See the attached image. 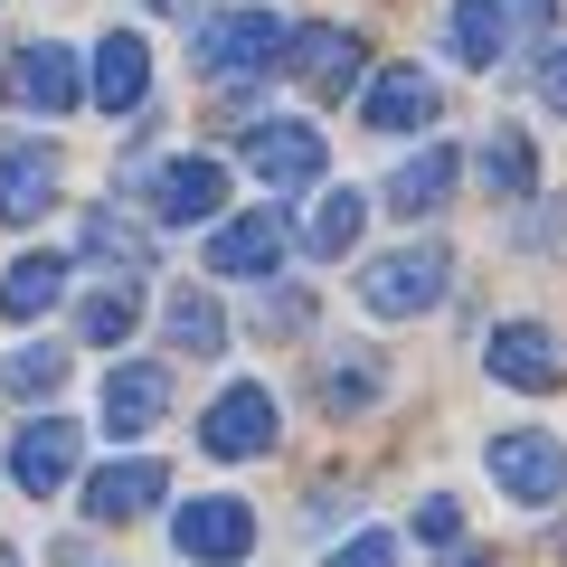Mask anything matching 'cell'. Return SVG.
<instances>
[{"label": "cell", "instance_id": "2", "mask_svg": "<svg viewBox=\"0 0 567 567\" xmlns=\"http://www.w3.org/2000/svg\"><path fill=\"white\" fill-rule=\"evenodd\" d=\"M445 293H454L445 246H388V256L360 265V303L379 312V322H416V312H435Z\"/></svg>", "mask_w": 567, "mask_h": 567}, {"label": "cell", "instance_id": "8", "mask_svg": "<svg viewBox=\"0 0 567 567\" xmlns=\"http://www.w3.org/2000/svg\"><path fill=\"white\" fill-rule=\"evenodd\" d=\"M142 199H152L162 227H199V218H218V199H227V162L181 152V162H162L152 181H142Z\"/></svg>", "mask_w": 567, "mask_h": 567}, {"label": "cell", "instance_id": "7", "mask_svg": "<svg viewBox=\"0 0 567 567\" xmlns=\"http://www.w3.org/2000/svg\"><path fill=\"white\" fill-rule=\"evenodd\" d=\"M76 445H85V425H66V416H29V425H20V445H10V483H20L29 502H58V492L76 483Z\"/></svg>", "mask_w": 567, "mask_h": 567}, {"label": "cell", "instance_id": "11", "mask_svg": "<svg viewBox=\"0 0 567 567\" xmlns=\"http://www.w3.org/2000/svg\"><path fill=\"white\" fill-rule=\"evenodd\" d=\"M284 208H246V218H227L218 237H208V275H275L284 265Z\"/></svg>", "mask_w": 567, "mask_h": 567}, {"label": "cell", "instance_id": "27", "mask_svg": "<svg viewBox=\"0 0 567 567\" xmlns=\"http://www.w3.org/2000/svg\"><path fill=\"white\" fill-rule=\"evenodd\" d=\"M85 246H95V256H114L123 275H142V265H152V246H142V227H123L114 208H95V218H85Z\"/></svg>", "mask_w": 567, "mask_h": 567}, {"label": "cell", "instance_id": "29", "mask_svg": "<svg viewBox=\"0 0 567 567\" xmlns=\"http://www.w3.org/2000/svg\"><path fill=\"white\" fill-rule=\"evenodd\" d=\"M416 539H425V548H454V539H464V511H454L445 492H435V502H416Z\"/></svg>", "mask_w": 567, "mask_h": 567}, {"label": "cell", "instance_id": "9", "mask_svg": "<svg viewBox=\"0 0 567 567\" xmlns=\"http://www.w3.org/2000/svg\"><path fill=\"white\" fill-rule=\"evenodd\" d=\"M483 360H492V379H502V388H529V398H548V388L567 379V350H558V331H548V322H492Z\"/></svg>", "mask_w": 567, "mask_h": 567}, {"label": "cell", "instance_id": "4", "mask_svg": "<svg viewBox=\"0 0 567 567\" xmlns=\"http://www.w3.org/2000/svg\"><path fill=\"white\" fill-rule=\"evenodd\" d=\"M275 388L265 379H237V388H218L208 398V416H199V445L218 454V464H246V454H275Z\"/></svg>", "mask_w": 567, "mask_h": 567}, {"label": "cell", "instance_id": "24", "mask_svg": "<svg viewBox=\"0 0 567 567\" xmlns=\"http://www.w3.org/2000/svg\"><path fill=\"white\" fill-rule=\"evenodd\" d=\"M379 388H388L379 360H331V369H322V406H331V416H360V406H379Z\"/></svg>", "mask_w": 567, "mask_h": 567}, {"label": "cell", "instance_id": "15", "mask_svg": "<svg viewBox=\"0 0 567 567\" xmlns=\"http://www.w3.org/2000/svg\"><path fill=\"white\" fill-rule=\"evenodd\" d=\"M360 123L369 133H416V123H435V76H416V66H379L360 95Z\"/></svg>", "mask_w": 567, "mask_h": 567}, {"label": "cell", "instance_id": "18", "mask_svg": "<svg viewBox=\"0 0 567 567\" xmlns=\"http://www.w3.org/2000/svg\"><path fill=\"white\" fill-rule=\"evenodd\" d=\"M171 492V473L152 464V454H123V464H104L95 483H85V511H95V520H133V511H152Z\"/></svg>", "mask_w": 567, "mask_h": 567}, {"label": "cell", "instance_id": "12", "mask_svg": "<svg viewBox=\"0 0 567 567\" xmlns=\"http://www.w3.org/2000/svg\"><path fill=\"white\" fill-rule=\"evenodd\" d=\"M58 208V152H39V142H0V218L29 227Z\"/></svg>", "mask_w": 567, "mask_h": 567}, {"label": "cell", "instance_id": "22", "mask_svg": "<svg viewBox=\"0 0 567 567\" xmlns=\"http://www.w3.org/2000/svg\"><path fill=\"white\" fill-rule=\"evenodd\" d=\"M454 58L464 66H502L511 58V20L492 0H454Z\"/></svg>", "mask_w": 567, "mask_h": 567}, {"label": "cell", "instance_id": "16", "mask_svg": "<svg viewBox=\"0 0 567 567\" xmlns=\"http://www.w3.org/2000/svg\"><path fill=\"white\" fill-rule=\"evenodd\" d=\"M473 181H483V199H502V208H520L529 189H539V152H529L520 123H492V142L473 152Z\"/></svg>", "mask_w": 567, "mask_h": 567}, {"label": "cell", "instance_id": "17", "mask_svg": "<svg viewBox=\"0 0 567 567\" xmlns=\"http://www.w3.org/2000/svg\"><path fill=\"white\" fill-rule=\"evenodd\" d=\"M162 406H171V369L162 360H133V369L104 379V425H114V435H152Z\"/></svg>", "mask_w": 567, "mask_h": 567}, {"label": "cell", "instance_id": "3", "mask_svg": "<svg viewBox=\"0 0 567 567\" xmlns=\"http://www.w3.org/2000/svg\"><path fill=\"white\" fill-rule=\"evenodd\" d=\"M483 464H492V483H502L511 502H529V511L567 492V445L548 435V425H502V435L483 445Z\"/></svg>", "mask_w": 567, "mask_h": 567}, {"label": "cell", "instance_id": "33", "mask_svg": "<svg viewBox=\"0 0 567 567\" xmlns=\"http://www.w3.org/2000/svg\"><path fill=\"white\" fill-rule=\"evenodd\" d=\"M0 567H20V558H10V548H0Z\"/></svg>", "mask_w": 567, "mask_h": 567}, {"label": "cell", "instance_id": "31", "mask_svg": "<svg viewBox=\"0 0 567 567\" xmlns=\"http://www.w3.org/2000/svg\"><path fill=\"white\" fill-rule=\"evenodd\" d=\"M539 85H548V104H558V114H567V48H558V58H548V76H539Z\"/></svg>", "mask_w": 567, "mask_h": 567}, {"label": "cell", "instance_id": "20", "mask_svg": "<svg viewBox=\"0 0 567 567\" xmlns=\"http://www.w3.org/2000/svg\"><path fill=\"white\" fill-rule=\"evenodd\" d=\"M58 293H66V256H20L0 275V312H10V322H39Z\"/></svg>", "mask_w": 567, "mask_h": 567}, {"label": "cell", "instance_id": "19", "mask_svg": "<svg viewBox=\"0 0 567 567\" xmlns=\"http://www.w3.org/2000/svg\"><path fill=\"white\" fill-rule=\"evenodd\" d=\"M445 189H454V152H445V142H416V152L388 171V208H398V218H425V208H445Z\"/></svg>", "mask_w": 567, "mask_h": 567}, {"label": "cell", "instance_id": "34", "mask_svg": "<svg viewBox=\"0 0 567 567\" xmlns=\"http://www.w3.org/2000/svg\"><path fill=\"white\" fill-rule=\"evenodd\" d=\"M454 567H483V558H454Z\"/></svg>", "mask_w": 567, "mask_h": 567}, {"label": "cell", "instance_id": "23", "mask_svg": "<svg viewBox=\"0 0 567 567\" xmlns=\"http://www.w3.org/2000/svg\"><path fill=\"white\" fill-rule=\"evenodd\" d=\"M360 227H369V199H360V189H331V199L312 208L303 246H312V256H350V246H360Z\"/></svg>", "mask_w": 567, "mask_h": 567}, {"label": "cell", "instance_id": "10", "mask_svg": "<svg viewBox=\"0 0 567 567\" xmlns=\"http://www.w3.org/2000/svg\"><path fill=\"white\" fill-rule=\"evenodd\" d=\"M284 66L303 85H322V95H341V85H360V29H331V20H312V29H293L284 39Z\"/></svg>", "mask_w": 567, "mask_h": 567}, {"label": "cell", "instance_id": "32", "mask_svg": "<svg viewBox=\"0 0 567 567\" xmlns=\"http://www.w3.org/2000/svg\"><path fill=\"white\" fill-rule=\"evenodd\" d=\"M152 10H181V0H152Z\"/></svg>", "mask_w": 567, "mask_h": 567}, {"label": "cell", "instance_id": "30", "mask_svg": "<svg viewBox=\"0 0 567 567\" xmlns=\"http://www.w3.org/2000/svg\"><path fill=\"white\" fill-rule=\"evenodd\" d=\"M492 10L511 20V39H520V29H548V0H492Z\"/></svg>", "mask_w": 567, "mask_h": 567}, {"label": "cell", "instance_id": "14", "mask_svg": "<svg viewBox=\"0 0 567 567\" xmlns=\"http://www.w3.org/2000/svg\"><path fill=\"white\" fill-rule=\"evenodd\" d=\"M10 85H20V104H39V114H76L85 76H76V48L58 39H29L20 58H10Z\"/></svg>", "mask_w": 567, "mask_h": 567}, {"label": "cell", "instance_id": "13", "mask_svg": "<svg viewBox=\"0 0 567 567\" xmlns=\"http://www.w3.org/2000/svg\"><path fill=\"white\" fill-rule=\"evenodd\" d=\"M85 95H95L104 114H133V104L152 95V48H142V29L95 39V76H85Z\"/></svg>", "mask_w": 567, "mask_h": 567}, {"label": "cell", "instance_id": "6", "mask_svg": "<svg viewBox=\"0 0 567 567\" xmlns=\"http://www.w3.org/2000/svg\"><path fill=\"white\" fill-rule=\"evenodd\" d=\"M246 171H256L265 189H312L331 171V142H322V123H256L246 133Z\"/></svg>", "mask_w": 567, "mask_h": 567}, {"label": "cell", "instance_id": "5", "mask_svg": "<svg viewBox=\"0 0 567 567\" xmlns=\"http://www.w3.org/2000/svg\"><path fill=\"white\" fill-rule=\"evenodd\" d=\"M171 548L199 567H237L246 548H256V511L237 502V492H199V502L171 511Z\"/></svg>", "mask_w": 567, "mask_h": 567}, {"label": "cell", "instance_id": "28", "mask_svg": "<svg viewBox=\"0 0 567 567\" xmlns=\"http://www.w3.org/2000/svg\"><path fill=\"white\" fill-rule=\"evenodd\" d=\"M322 567H398V539H388V529H360V539H341Z\"/></svg>", "mask_w": 567, "mask_h": 567}, {"label": "cell", "instance_id": "1", "mask_svg": "<svg viewBox=\"0 0 567 567\" xmlns=\"http://www.w3.org/2000/svg\"><path fill=\"white\" fill-rule=\"evenodd\" d=\"M284 39H293V20H284V10L237 0V10H208L189 48H199V76L237 85V76H275V66H284Z\"/></svg>", "mask_w": 567, "mask_h": 567}, {"label": "cell", "instance_id": "25", "mask_svg": "<svg viewBox=\"0 0 567 567\" xmlns=\"http://www.w3.org/2000/svg\"><path fill=\"white\" fill-rule=\"evenodd\" d=\"M133 322H142V293H133V284H104V293H85V341H95V350L133 341Z\"/></svg>", "mask_w": 567, "mask_h": 567}, {"label": "cell", "instance_id": "26", "mask_svg": "<svg viewBox=\"0 0 567 567\" xmlns=\"http://www.w3.org/2000/svg\"><path fill=\"white\" fill-rule=\"evenodd\" d=\"M58 379H66V350H48V341H29V350L0 360V388H10V398H48Z\"/></svg>", "mask_w": 567, "mask_h": 567}, {"label": "cell", "instance_id": "21", "mask_svg": "<svg viewBox=\"0 0 567 567\" xmlns=\"http://www.w3.org/2000/svg\"><path fill=\"white\" fill-rule=\"evenodd\" d=\"M162 331H171V350H189V360H218L227 350V312L208 303V293H171Z\"/></svg>", "mask_w": 567, "mask_h": 567}]
</instances>
